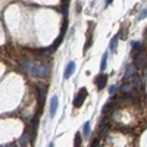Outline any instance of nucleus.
Returning a JSON list of instances; mask_svg holds the SVG:
<instances>
[{
    "mask_svg": "<svg viewBox=\"0 0 147 147\" xmlns=\"http://www.w3.org/2000/svg\"><path fill=\"white\" fill-rule=\"evenodd\" d=\"M44 97H46V88L43 87V85H38V103L40 105H43Z\"/></svg>",
    "mask_w": 147,
    "mask_h": 147,
    "instance_id": "8",
    "label": "nucleus"
},
{
    "mask_svg": "<svg viewBox=\"0 0 147 147\" xmlns=\"http://www.w3.org/2000/svg\"><path fill=\"white\" fill-rule=\"evenodd\" d=\"M57 106H59V99H57L56 96H53V97H52V100H50V116H52V118L56 116Z\"/></svg>",
    "mask_w": 147,
    "mask_h": 147,
    "instance_id": "5",
    "label": "nucleus"
},
{
    "mask_svg": "<svg viewBox=\"0 0 147 147\" xmlns=\"http://www.w3.org/2000/svg\"><path fill=\"white\" fill-rule=\"evenodd\" d=\"M134 88H136V87H134V84H125V85H122V87H121V91H122V94H129Z\"/></svg>",
    "mask_w": 147,
    "mask_h": 147,
    "instance_id": "10",
    "label": "nucleus"
},
{
    "mask_svg": "<svg viewBox=\"0 0 147 147\" xmlns=\"http://www.w3.org/2000/svg\"><path fill=\"white\" fill-rule=\"evenodd\" d=\"M140 49H141V43H138V41L132 43V50H140Z\"/></svg>",
    "mask_w": 147,
    "mask_h": 147,
    "instance_id": "17",
    "label": "nucleus"
},
{
    "mask_svg": "<svg viewBox=\"0 0 147 147\" xmlns=\"http://www.w3.org/2000/svg\"><path fill=\"white\" fill-rule=\"evenodd\" d=\"M19 147H28V137H27V134H24V136L21 137V140H19Z\"/></svg>",
    "mask_w": 147,
    "mask_h": 147,
    "instance_id": "11",
    "label": "nucleus"
},
{
    "mask_svg": "<svg viewBox=\"0 0 147 147\" xmlns=\"http://www.w3.org/2000/svg\"><path fill=\"white\" fill-rule=\"evenodd\" d=\"M87 88L85 87H82L81 90H80V93L77 94V97H75V100H74V106L75 107H80V106H82L84 105V100H85V97H87Z\"/></svg>",
    "mask_w": 147,
    "mask_h": 147,
    "instance_id": "2",
    "label": "nucleus"
},
{
    "mask_svg": "<svg viewBox=\"0 0 147 147\" xmlns=\"http://www.w3.org/2000/svg\"><path fill=\"white\" fill-rule=\"evenodd\" d=\"M77 12H78V13L81 12V6H80V5H77Z\"/></svg>",
    "mask_w": 147,
    "mask_h": 147,
    "instance_id": "19",
    "label": "nucleus"
},
{
    "mask_svg": "<svg viewBox=\"0 0 147 147\" xmlns=\"http://www.w3.org/2000/svg\"><path fill=\"white\" fill-rule=\"evenodd\" d=\"M115 91H116V87L115 85H110L109 87V94H115Z\"/></svg>",
    "mask_w": 147,
    "mask_h": 147,
    "instance_id": "18",
    "label": "nucleus"
},
{
    "mask_svg": "<svg viewBox=\"0 0 147 147\" xmlns=\"http://www.w3.org/2000/svg\"><path fill=\"white\" fill-rule=\"evenodd\" d=\"M94 82H96L97 90H103V87L107 84V75H106V74H100V75H97V77H96Z\"/></svg>",
    "mask_w": 147,
    "mask_h": 147,
    "instance_id": "3",
    "label": "nucleus"
},
{
    "mask_svg": "<svg viewBox=\"0 0 147 147\" xmlns=\"http://www.w3.org/2000/svg\"><path fill=\"white\" fill-rule=\"evenodd\" d=\"M74 71H75V62H69V63L66 65V68H65L63 78H65V80L71 78V77H72V74H74Z\"/></svg>",
    "mask_w": 147,
    "mask_h": 147,
    "instance_id": "6",
    "label": "nucleus"
},
{
    "mask_svg": "<svg viewBox=\"0 0 147 147\" xmlns=\"http://www.w3.org/2000/svg\"><path fill=\"white\" fill-rule=\"evenodd\" d=\"M74 147H81V134H75V141H74Z\"/></svg>",
    "mask_w": 147,
    "mask_h": 147,
    "instance_id": "15",
    "label": "nucleus"
},
{
    "mask_svg": "<svg viewBox=\"0 0 147 147\" xmlns=\"http://www.w3.org/2000/svg\"><path fill=\"white\" fill-rule=\"evenodd\" d=\"M136 71H137V68L134 66V65H128L127 66V69H125V78H131V77H134L136 75Z\"/></svg>",
    "mask_w": 147,
    "mask_h": 147,
    "instance_id": "7",
    "label": "nucleus"
},
{
    "mask_svg": "<svg viewBox=\"0 0 147 147\" xmlns=\"http://www.w3.org/2000/svg\"><path fill=\"white\" fill-rule=\"evenodd\" d=\"M30 74H32L34 77H38V78H43V77H47L50 74V65H40V66H32V69L30 71Z\"/></svg>",
    "mask_w": 147,
    "mask_h": 147,
    "instance_id": "1",
    "label": "nucleus"
},
{
    "mask_svg": "<svg viewBox=\"0 0 147 147\" xmlns=\"http://www.w3.org/2000/svg\"><path fill=\"white\" fill-rule=\"evenodd\" d=\"M110 3H112V0H106V5H107V6H109Z\"/></svg>",
    "mask_w": 147,
    "mask_h": 147,
    "instance_id": "20",
    "label": "nucleus"
},
{
    "mask_svg": "<svg viewBox=\"0 0 147 147\" xmlns=\"http://www.w3.org/2000/svg\"><path fill=\"white\" fill-rule=\"evenodd\" d=\"M136 65L137 68L143 69V68H147V56L144 53H140L137 57H136Z\"/></svg>",
    "mask_w": 147,
    "mask_h": 147,
    "instance_id": "4",
    "label": "nucleus"
},
{
    "mask_svg": "<svg viewBox=\"0 0 147 147\" xmlns=\"http://www.w3.org/2000/svg\"><path fill=\"white\" fill-rule=\"evenodd\" d=\"M106 66H107V53H105V55H103V57H102L100 69H102V71H105V69H106Z\"/></svg>",
    "mask_w": 147,
    "mask_h": 147,
    "instance_id": "12",
    "label": "nucleus"
},
{
    "mask_svg": "<svg viewBox=\"0 0 147 147\" xmlns=\"http://www.w3.org/2000/svg\"><path fill=\"white\" fill-rule=\"evenodd\" d=\"M90 125H91V122L90 121H87L85 124L82 125V136L87 138V137H90Z\"/></svg>",
    "mask_w": 147,
    "mask_h": 147,
    "instance_id": "9",
    "label": "nucleus"
},
{
    "mask_svg": "<svg viewBox=\"0 0 147 147\" xmlns=\"http://www.w3.org/2000/svg\"><path fill=\"white\" fill-rule=\"evenodd\" d=\"M49 147H53V143H50V144H49Z\"/></svg>",
    "mask_w": 147,
    "mask_h": 147,
    "instance_id": "21",
    "label": "nucleus"
},
{
    "mask_svg": "<svg viewBox=\"0 0 147 147\" xmlns=\"http://www.w3.org/2000/svg\"><path fill=\"white\" fill-rule=\"evenodd\" d=\"M118 38H119V35H115L113 38H112V41H110V50L115 52V49H116V46H118Z\"/></svg>",
    "mask_w": 147,
    "mask_h": 147,
    "instance_id": "14",
    "label": "nucleus"
},
{
    "mask_svg": "<svg viewBox=\"0 0 147 147\" xmlns=\"http://www.w3.org/2000/svg\"><path fill=\"white\" fill-rule=\"evenodd\" d=\"M146 16H147V9H144V10L141 12V13L137 16V21H141V19H144Z\"/></svg>",
    "mask_w": 147,
    "mask_h": 147,
    "instance_id": "16",
    "label": "nucleus"
},
{
    "mask_svg": "<svg viewBox=\"0 0 147 147\" xmlns=\"http://www.w3.org/2000/svg\"><path fill=\"white\" fill-rule=\"evenodd\" d=\"M112 107H113V102H107V103L103 106V113H109L110 110H112Z\"/></svg>",
    "mask_w": 147,
    "mask_h": 147,
    "instance_id": "13",
    "label": "nucleus"
}]
</instances>
